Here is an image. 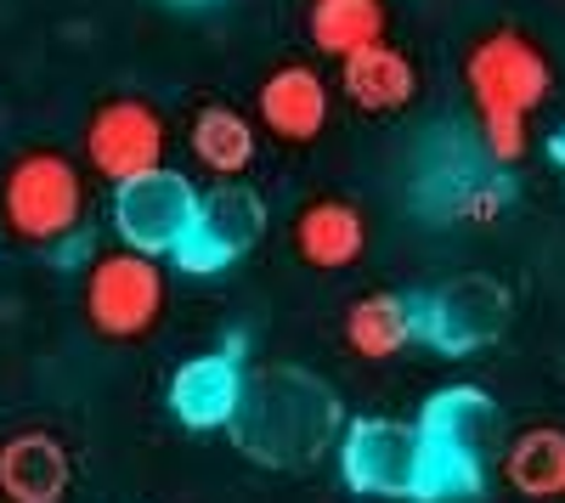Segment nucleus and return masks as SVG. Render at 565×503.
Instances as JSON below:
<instances>
[{
  "label": "nucleus",
  "instance_id": "nucleus-1",
  "mask_svg": "<svg viewBox=\"0 0 565 503\" xmlns=\"http://www.w3.org/2000/svg\"><path fill=\"white\" fill-rule=\"evenodd\" d=\"M340 396L306 368L244 374L238 414L226 419L232 441L260 464H306L328 447V436H340Z\"/></svg>",
  "mask_w": 565,
  "mask_h": 503
},
{
  "label": "nucleus",
  "instance_id": "nucleus-2",
  "mask_svg": "<svg viewBox=\"0 0 565 503\" xmlns=\"http://www.w3.org/2000/svg\"><path fill=\"white\" fill-rule=\"evenodd\" d=\"M0 215H7V233L23 244H63L79 233L85 221V175L74 159L40 148L23 153L7 181H0Z\"/></svg>",
  "mask_w": 565,
  "mask_h": 503
},
{
  "label": "nucleus",
  "instance_id": "nucleus-3",
  "mask_svg": "<svg viewBox=\"0 0 565 503\" xmlns=\"http://www.w3.org/2000/svg\"><path fill=\"white\" fill-rule=\"evenodd\" d=\"M266 233V204L255 188L244 181H221V188L199 193L193 204V221H186V233L175 238L170 260L181 271H193V278H215V271L238 266Z\"/></svg>",
  "mask_w": 565,
  "mask_h": 503
},
{
  "label": "nucleus",
  "instance_id": "nucleus-4",
  "mask_svg": "<svg viewBox=\"0 0 565 503\" xmlns=\"http://www.w3.org/2000/svg\"><path fill=\"white\" fill-rule=\"evenodd\" d=\"M164 311V271L141 249H114L85 278V317L103 340H141L153 334Z\"/></svg>",
  "mask_w": 565,
  "mask_h": 503
},
{
  "label": "nucleus",
  "instance_id": "nucleus-5",
  "mask_svg": "<svg viewBox=\"0 0 565 503\" xmlns=\"http://www.w3.org/2000/svg\"><path fill=\"white\" fill-rule=\"evenodd\" d=\"M509 323V289L498 278H452L430 295H413V340L436 345V351H481L503 334Z\"/></svg>",
  "mask_w": 565,
  "mask_h": 503
},
{
  "label": "nucleus",
  "instance_id": "nucleus-6",
  "mask_svg": "<svg viewBox=\"0 0 565 503\" xmlns=\"http://www.w3.org/2000/svg\"><path fill=\"white\" fill-rule=\"evenodd\" d=\"M463 79H469V97H476V114H521V119H532V108H543L548 90H554L548 57L514 29L487 34L476 52H469Z\"/></svg>",
  "mask_w": 565,
  "mask_h": 503
},
{
  "label": "nucleus",
  "instance_id": "nucleus-7",
  "mask_svg": "<svg viewBox=\"0 0 565 503\" xmlns=\"http://www.w3.org/2000/svg\"><path fill=\"white\" fill-rule=\"evenodd\" d=\"M193 204H199V188L164 164L141 170L130 181H114V226H119L125 249H141L153 260L175 249V238L193 221Z\"/></svg>",
  "mask_w": 565,
  "mask_h": 503
},
{
  "label": "nucleus",
  "instance_id": "nucleus-8",
  "mask_svg": "<svg viewBox=\"0 0 565 503\" xmlns=\"http://www.w3.org/2000/svg\"><path fill=\"white\" fill-rule=\"evenodd\" d=\"M340 475L362 497H413L418 464V430L407 419H345L340 425Z\"/></svg>",
  "mask_w": 565,
  "mask_h": 503
},
{
  "label": "nucleus",
  "instance_id": "nucleus-9",
  "mask_svg": "<svg viewBox=\"0 0 565 503\" xmlns=\"http://www.w3.org/2000/svg\"><path fill=\"white\" fill-rule=\"evenodd\" d=\"M85 159L103 181H130L153 170L164 164V119L136 97H114L85 125Z\"/></svg>",
  "mask_w": 565,
  "mask_h": 503
},
{
  "label": "nucleus",
  "instance_id": "nucleus-10",
  "mask_svg": "<svg viewBox=\"0 0 565 503\" xmlns=\"http://www.w3.org/2000/svg\"><path fill=\"white\" fill-rule=\"evenodd\" d=\"M244 396V362L238 351H199L193 362H181L170 379V414L186 430H226V419L238 414Z\"/></svg>",
  "mask_w": 565,
  "mask_h": 503
},
{
  "label": "nucleus",
  "instance_id": "nucleus-11",
  "mask_svg": "<svg viewBox=\"0 0 565 503\" xmlns=\"http://www.w3.org/2000/svg\"><path fill=\"white\" fill-rule=\"evenodd\" d=\"M328 108H334V90H328V79L306 63H289L260 79L255 90V114L260 125L277 136V142H317L322 125H328Z\"/></svg>",
  "mask_w": 565,
  "mask_h": 503
},
{
  "label": "nucleus",
  "instance_id": "nucleus-12",
  "mask_svg": "<svg viewBox=\"0 0 565 503\" xmlns=\"http://www.w3.org/2000/svg\"><path fill=\"white\" fill-rule=\"evenodd\" d=\"M418 430V425H413ZM487 486L481 441L418 430V464H413V503H469Z\"/></svg>",
  "mask_w": 565,
  "mask_h": 503
},
{
  "label": "nucleus",
  "instance_id": "nucleus-13",
  "mask_svg": "<svg viewBox=\"0 0 565 503\" xmlns=\"http://www.w3.org/2000/svg\"><path fill=\"white\" fill-rule=\"evenodd\" d=\"M340 90L362 114H402L418 97V68H413L407 52L373 40V45H362V52L340 57Z\"/></svg>",
  "mask_w": 565,
  "mask_h": 503
},
{
  "label": "nucleus",
  "instance_id": "nucleus-14",
  "mask_svg": "<svg viewBox=\"0 0 565 503\" xmlns=\"http://www.w3.org/2000/svg\"><path fill=\"white\" fill-rule=\"evenodd\" d=\"M74 470H68V452L57 436L45 430H23L0 447V492L12 503H63Z\"/></svg>",
  "mask_w": 565,
  "mask_h": 503
},
{
  "label": "nucleus",
  "instance_id": "nucleus-15",
  "mask_svg": "<svg viewBox=\"0 0 565 503\" xmlns=\"http://www.w3.org/2000/svg\"><path fill=\"white\" fill-rule=\"evenodd\" d=\"M362 249H367V221H362L356 204H345V199H317V204L300 210V221H295V255H300L306 266H317V271H345V266L362 260Z\"/></svg>",
  "mask_w": 565,
  "mask_h": 503
},
{
  "label": "nucleus",
  "instance_id": "nucleus-16",
  "mask_svg": "<svg viewBox=\"0 0 565 503\" xmlns=\"http://www.w3.org/2000/svg\"><path fill=\"white\" fill-rule=\"evenodd\" d=\"M186 142H193V159H199L215 181H238V175L255 164L260 136H255V125H249L238 108L210 103V108L193 114V125H186Z\"/></svg>",
  "mask_w": 565,
  "mask_h": 503
},
{
  "label": "nucleus",
  "instance_id": "nucleus-17",
  "mask_svg": "<svg viewBox=\"0 0 565 503\" xmlns=\"http://www.w3.org/2000/svg\"><path fill=\"white\" fill-rule=\"evenodd\" d=\"M503 481L532 497V503H548V497H565V430L559 425H532L509 441L503 452Z\"/></svg>",
  "mask_w": 565,
  "mask_h": 503
},
{
  "label": "nucleus",
  "instance_id": "nucleus-18",
  "mask_svg": "<svg viewBox=\"0 0 565 503\" xmlns=\"http://www.w3.org/2000/svg\"><path fill=\"white\" fill-rule=\"evenodd\" d=\"M407 340H413V295L373 289V295L351 300V311H345V345L362 362H391Z\"/></svg>",
  "mask_w": 565,
  "mask_h": 503
},
{
  "label": "nucleus",
  "instance_id": "nucleus-19",
  "mask_svg": "<svg viewBox=\"0 0 565 503\" xmlns=\"http://www.w3.org/2000/svg\"><path fill=\"white\" fill-rule=\"evenodd\" d=\"M311 40L334 63L385 40V0H311Z\"/></svg>",
  "mask_w": 565,
  "mask_h": 503
},
{
  "label": "nucleus",
  "instance_id": "nucleus-20",
  "mask_svg": "<svg viewBox=\"0 0 565 503\" xmlns=\"http://www.w3.org/2000/svg\"><path fill=\"white\" fill-rule=\"evenodd\" d=\"M492 419V396L481 385H441L436 396H424L418 407V430H441V436H469V441H481Z\"/></svg>",
  "mask_w": 565,
  "mask_h": 503
},
{
  "label": "nucleus",
  "instance_id": "nucleus-21",
  "mask_svg": "<svg viewBox=\"0 0 565 503\" xmlns=\"http://www.w3.org/2000/svg\"><path fill=\"white\" fill-rule=\"evenodd\" d=\"M543 153H548V164H554V170H559V181H565V125L548 136V148H543Z\"/></svg>",
  "mask_w": 565,
  "mask_h": 503
},
{
  "label": "nucleus",
  "instance_id": "nucleus-22",
  "mask_svg": "<svg viewBox=\"0 0 565 503\" xmlns=\"http://www.w3.org/2000/svg\"><path fill=\"white\" fill-rule=\"evenodd\" d=\"M181 7H204V0H181Z\"/></svg>",
  "mask_w": 565,
  "mask_h": 503
}]
</instances>
